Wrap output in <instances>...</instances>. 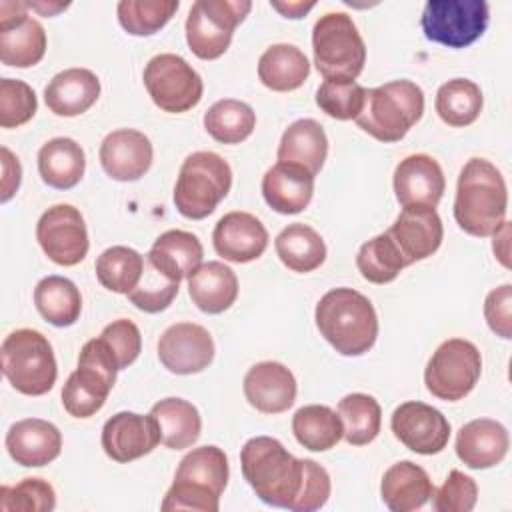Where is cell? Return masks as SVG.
Returning a JSON list of instances; mask_svg holds the SVG:
<instances>
[{
	"mask_svg": "<svg viewBox=\"0 0 512 512\" xmlns=\"http://www.w3.org/2000/svg\"><path fill=\"white\" fill-rule=\"evenodd\" d=\"M508 190L502 172L486 158H470L456 184L454 218L458 226L478 238L492 236L506 220Z\"/></svg>",
	"mask_w": 512,
	"mask_h": 512,
	"instance_id": "6da1fadb",
	"label": "cell"
},
{
	"mask_svg": "<svg viewBox=\"0 0 512 512\" xmlns=\"http://www.w3.org/2000/svg\"><path fill=\"white\" fill-rule=\"evenodd\" d=\"M240 466L264 504L290 510L302 488L304 458L292 456L276 438L254 436L240 450Z\"/></svg>",
	"mask_w": 512,
	"mask_h": 512,
	"instance_id": "7a4b0ae2",
	"label": "cell"
},
{
	"mask_svg": "<svg viewBox=\"0 0 512 512\" xmlns=\"http://www.w3.org/2000/svg\"><path fill=\"white\" fill-rule=\"evenodd\" d=\"M316 328L342 356L368 352L378 336V316L372 302L354 288L328 290L314 310Z\"/></svg>",
	"mask_w": 512,
	"mask_h": 512,
	"instance_id": "3957f363",
	"label": "cell"
},
{
	"mask_svg": "<svg viewBox=\"0 0 512 512\" xmlns=\"http://www.w3.org/2000/svg\"><path fill=\"white\" fill-rule=\"evenodd\" d=\"M228 458L214 444L190 450L178 464L174 482L168 488L162 510L218 512L220 496L228 484Z\"/></svg>",
	"mask_w": 512,
	"mask_h": 512,
	"instance_id": "277c9868",
	"label": "cell"
},
{
	"mask_svg": "<svg viewBox=\"0 0 512 512\" xmlns=\"http://www.w3.org/2000/svg\"><path fill=\"white\" fill-rule=\"evenodd\" d=\"M424 92L412 80H392L366 90L358 128L380 142H398L422 118Z\"/></svg>",
	"mask_w": 512,
	"mask_h": 512,
	"instance_id": "5b68a950",
	"label": "cell"
},
{
	"mask_svg": "<svg viewBox=\"0 0 512 512\" xmlns=\"http://www.w3.org/2000/svg\"><path fill=\"white\" fill-rule=\"evenodd\" d=\"M232 186L230 164L216 152H192L180 166L174 206L190 220L210 216Z\"/></svg>",
	"mask_w": 512,
	"mask_h": 512,
	"instance_id": "8992f818",
	"label": "cell"
},
{
	"mask_svg": "<svg viewBox=\"0 0 512 512\" xmlns=\"http://www.w3.org/2000/svg\"><path fill=\"white\" fill-rule=\"evenodd\" d=\"M2 372L14 390L26 396H42L52 390L58 366L48 338L32 328L10 332L0 350Z\"/></svg>",
	"mask_w": 512,
	"mask_h": 512,
	"instance_id": "52a82bcc",
	"label": "cell"
},
{
	"mask_svg": "<svg viewBox=\"0 0 512 512\" xmlns=\"http://www.w3.org/2000/svg\"><path fill=\"white\" fill-rule=\"evenodd\" d=\"M316 70L324 80H356L366 64V46L346 12H328L312 28Z\"/></svg>",
	"mask_w": 512,
	"mask_h": 512,
	"instance_id": "ba28073f",
	"label": "cell"
},
{
	"mask_svg": "<svg viewBox=\"0 0 512 512\" xmlns=\"http://www.w3.org/2000/svg\"><path fill=\"white\" fill-rule=\"evenodd\" d=\"M480 374V350L470 340L450 338L430 356L424 370V384L438 400L456 402L474 390Z\"/></svg>",
	"mask_w": 512,
	"mask_h": 512,
	"instance_id": "9c48e42d",
	"label": "cell"
},
{
	"mask_svg": "<svg viewBox=\"0 0 512 512\" xmlns=\"http://www.w3.org/2000/svg\"><path fill=\"white\" fill-rule=\"evenodd\" d=\"M252 2L248 0H198L186 18V42L200 60L220 58L230 42L236 26L248 16Z\"/></svg>",
	"mask_w": 512,
	"mask_h": 512,
	"instance_id": "30bf717a",
	"label": "cell"
},
{
	"mask_svg": "<svg viewBox=\"0 0 512 512\" xmlns=\"http://www.w3.org/2000/svg\"><path fill=\"white\" fill-rule=\"evenodd\" d=\"M488 20L484 0H428L420 24L428 40L458 50L474 44L486 32Z\"/></svg>",
	"mask_w": 512,
	"mask_h": 512,
	"instance_id": "8fae6325",
	"label": "cell"
},
{
	"mask_svg": "<svg viewBox=\"0 0 512 512\" xmlns=\"http://www.w3.org/2000/svg\"><path fill=\"white\" fill-rule=\"evenodd\" d=\"M142 80L152 102L164 112L182 114L202 100L200 74L178 54L164 52L150 58Z\"/></svg>",
	"mask_w": 512,
	"mask_h": 512,
	"instance_id": "7c38bea8",
	"label": "cell"
},
{
	"mask_svg": "<svg viewBox=\"0 0 512 512\" xmlns=\"http://www.w3.org/2000/svg\"><path fill=\"white\" fill-rule=\"evenodd\" d=\"M36 240L42 252L58 266H76L88 254V230L72 204L50 206L36 224Z\"/></svg>",
	"mask_w": 512,
	"mask_h": 512,
	"instance_id": "4fadbf2b",
	"label": "cell"
},
{
	"mask_svg": "<svg viewBox=\"0 0 512 512\" xmlns=\"http://www.w3.org/2000/svg\"><path fill=\"white\" fill-rule=\"evenodd\" d=\"M46 32L28 16L26 2H0V60L6 66L30 68L44 58Z\"/></svg>",
	"mask_w": 512,
	"mask_h": 512,
	"instance_id": "5bb4252c",
	"label": "cell"
},
{
	"mask_svg": "<svg viewBox=\"0 0 512 512\" xmlns=\"http://www.w3.org/2000/svg\"><path fill=\"white\" fill-rule=\"evenodd\" d=\"M390 428L408 450L424 456L442 452L450 440L448 418L434 406L418 400L400 404L392 412Z\"/></svg>",
	"mask_w": 512,
	"mask_h": 512,
	"instance_id": "9a60e30c",
	"label": "cell"
},
{
	"mask_svg": "<svg viewBox=\"0 0 512 512\" xmlns=\"http://www.w3.org/2000/svg\"><path fill=\"white\" fill-rule=\"evenodd\" d=\"M158 358L172 374H198L214 360V340L200 324L176 322L162 332Z\"/></svg>",
	"mask_w": 512,
	"mask_h": 512,
	"instance_id": "2e32d148",
	"label": "cell"
},
{
	"mask_svg": "<svg viewBox=\"0 0 512 512\" xmlns=\"http://www.w3.org/2000/svg\"><path fill=\"white\" fill-rule=\"evenodd\" d=\"M102 448L108 458L128 464L150 454L162 444L158 422L152 414L118 412L110 416L102 428Z\"/></svg>",
	"mask_w": 512,
	"mask_h": 512,
	"instance_id": "e0dca14e",
	"label": "cell"
},
{
	"mask_svg": "<svg viewBox=\"0 0 512 512\" xmlns=\"http://www.w3.org/2000/svg\"><path fill=\"white\" fill-rule=\"evenodd\" d=\"M386 232L398 246L406 266L432 256L444 238L442 220L436 208L430 206H404Z\"/></svg>",
	"mask_w": 512,
	"mask_h": 512,
	"instance_id": "ac0fdd59",
	"label": "cell"
},
{
	"mask_svg": "<svg viewBox=\"0 0 512 512\" xmlns=\"http://www.w3.org/2000/svg\"><path fill=\"white\" fill-rule=\"evenodd\" d=\"M98 156L104 172L112 180L134 182L150 170L154 150L144 132L120 128L104 136Z\"/></svg>",
	"mask_w": 512,
	"mask_h": 512,
	"instance_id": "d6986e66",
	"label": "cell"
},
{
	"mask_svg": "<svg viewBox=\"0 0 512 512\" xmlns=\"http://www.w3.org/2000/svg\"><path fill=\"white\" fill-rule=\"evenodd\" d=\"M212 244L218 256L234 264H246L260 258L268 246V230L250 212L224 214L212 232Z\"/></svg>",
	"mask_w": 512,
	"mask_h": 512,
	"instance_id": "ffe728a7",
	"label": "cell"
},
{
	"mask_svg": "<svg viewBox=\"0 0 512 512\" xmlns=\"http://www.w3.org/2000/svg\"><path fill=\"white\" fill-rule=\"evenodd\" d=\"M396 200L404 206L436 208L442 200L446 180L440 164L428 154H410L394 170Z\"/></svg>",
	"mask_w": 512,
	"mask_h": 512,
	"instance_id": "44dd1931",
	"label": "cell"
},
{
	"mask_svg": "<svg viewBox=\"0 0 512 512\" xmlns=\"http://www.w3.org/2000/svg\"><path fill=\"white\" fill-rule=\"evenodd\" d=\"M244 396L262 414L286 412L296 400V378L280 362L266 360L254 364L242 382Z\"/></svg>",
	"mask_w": 512,
	"mask_h": 512,
	"instance_id": "7402d4cb",
	"label": "cell"
},
{
	"mask_svg": "<svg viewBox=\"0 0 512 512\" xmlns=\"http://www.w3.org/2000/svg\"><path fill=\"white\" fill-rule=\"evenodd\" d=\"M6 450L16 464L40 468L60 456L62 434L58 426L48 420L24 418L8 428Z\"/></svg>",
	"mask_w": 512,
	"mask_h": 512,
	"instance_id": "603a6c76",
	"label": "cell"
},
{
	"mask_svg": "<svg viewBox=\"0 0 512 512\" xmlns=\"http://www.w3.org/2000/svg\"><path fill=\"white\" fill-rule=\"evenodd\" d=\"M508 446V430L492 418L470 420L456 434V456L472 470L500 464L508 454Z\"/></svg>",
	"mask_w": 512,
	"mask_h": 512,
	"instance_id": "cb8c5ba5",
	"label": "cell"
},
{
	"mask_svg": "<svg viewBox=\"0 0 512 512\" xmlns=\"http://www.w3.org/2000/svg\"><path fill=\"white\" fill-rule=\"evenodd\" d=\"M314 194V176L302 166L276 162L262 178V196L278 214L302 212Z\"/></svg>",
	"mask_w": 512,
	"mask_h": 512,
	"instance_id": "d4e9b609",
	"label": "cell"
},
{
	"mask_svg": "<svg viewBox=\"0 0 512 512\" xmlns=\"http://www.w3.org/2000/svg\"><path fill=\"white\" fill-rule=\"evenodd\" d=\"M100 80L88 68H66L44 88V102L56 116H78L96 104Z\"/></svg>",
	"mask_w": 512,
	"mask_h": 512,
	"instance_id": "484cf974",
	"label": "cell"
},
{
	"mask_svg": "<svg viewBox=\"0 0 512 512\" xmlns=\"http://www.w3.org/2000/svg\"><path fill=\"white\" fill-rule=\"evenodd\" d=\"M202 256L204 248L196 234L186 230H166L154 240L146 254V262L166 278L180 282L202 264Z\"/></svg>",
	"mask_w": 512,
	"mask_h": 512,
	"instance_id": "4316f807",
	"label": "cell"
},
{
	"mask_svg": "<svg viewBox=\"0 0 512 512\" xmlns=\"http://www.w3.org/2000/svg\"><path fill=\"white\" fill-rule=\"evenodd\" d=\"M432 494L434 486L428 472L410 460L392 464L380 482L382 502L392 512L418 510L432 498Z\"/></svg>",
	"mask_w": 512,
	"mask_h": 512,
	"instance_id": "83f0119b",
	"label": "cell"
},
{
	"mask_svg": "<svg viewBox=\"0 0 512 512\" xmlns=\"http://www.w3.org/2000/svg\"><path fill=\"white\" fill-rule=\"evenodd\" d=\"M188 294L198 310L222 314L238 298V278L224 262H204L188 276Z\"/></svg>",
	"mask_w": 512,
	"mask_h": 512,
	"instance_id": "f1b7e54d",
	"label": "cell"
},
{
	"mask_svg": "<svg viewBox=\"0 0 512 512\" xmlns=\"http://www.w3.org/2000/svg\"><path fill=\"white\" fill-rule=\"evenodd\" d=\"M278 162H290L302 166L316 176L328 156V138L320 122L312 118H300L292 122L278 144Z\"/></svg>",
	"mask_w": 512,
	"mask_h": 512,
	"instance_id": "f546056e",
	"label": "cell"
},
{
	"mask_svg": "<svg viewBox=\"0 0 512 512\" xmlns=\"http://www.w3.org/2000/svg\"><path fill=\"white\" fill-rule=\"evenodd\" d=\"M86 170V156L82 146L66 136H58L42 144L38 150V172L50 188H74Z\"/></svg>",
	"mask_w": 512,
	"mask_h": 512,
	"instance_id": "4dcf8cb0",
	"label": "cell"
},
{
	"mask_svg": "<svg viewBox=\"0 0 512 512\" xmlns=\"http://www.w3.org/2000/svg\"><path fill=\"white\" fill-rule=\"evenodd\" d=\"M308 74L310 62L294 44H272L258 60V78L274 92H290L300 88Z\"/></svg>",
	"mask_w": 512,
	"mask_h": 512,
	"instance_id": "1f68e13d",
	"label": "cell"
},
{
	"mask_svg": "<svg viewBox=\"0 0 512 512\" xmlns=\"http://www.w3.org/2000/svg\"><path fill=\"white\" fill-rule=\"evenodd\" d=\"M150 414L156 418L162 444L170 450H184L200 438L202 418L198 408L184 398L158 400Z\"/></svg>",
	"mask_w": 512,
	"mask_h": 512,
	"instance_id": "d6a6232c",
	"label": "cell"
},
{
	"mask_svg": "<svg viewBox=\"0 0 512 512\" xmlns=\"http://www.w3.org/2000/svg\"><path fill=\"white\" fill-rule=\"evenodd\" d=\"M280 262L298 274L312 272L326 260V244L322 236L308 224H288L274 240Z\"/></svg>",
	"mask_w": 512,
	"mask_h": 512,
	"instance_id": "836d02e7",
	"label": "cell"
},
{
	"mask_svg": "<svg viewBox=\"0 0 512 512\" xmlns=\"http://www.w3.org/2000/svg\"><path fill=\"white\" fill-rule=\"evenodd\" d=\"M34 304L40 316L58 328L72 326L82 312V296L76 284L64 276H46L34 288Z\"/></svg>",
	"mask_w": 512,
	"mask_h": 512,
	"instance_id": "e575fe53",
	"label": "cell"
},
{
	"mask_svg": "<svg viewBox=\"0 0 512 512\" xmlns=\"http://www.w3.org/2000/svg\"><path fill=\"white\" fill-rule=\"evenodd\" d=\"M292 432L306 450L326 452L342 440L344 426L340 414L330 406L308 404L298 408L292 416Z\"/></svg>",
	"mask_w": 512,
	"mask_h": 512,
	"instance_id": "d590c367",
	"label": "cell"
},
{
	"mask_svg": "<svg viewBox=\"0 0 512 512\" xmlns=\"http://www.w3.org/2000/svg\"><path fill=\"white\" fill-rule=\"evenodd\" d=\"M482 104V90L474 80L452 78L438 88L434 108L444 124L464 128L480 116Z\"/></svg>",
	"mask_w": 512,
	"mask_h": 512,
	"instance_id": "8d00e7d4",
	"label": "cell"
},
{
	"mask_svg": "<svg viewBox=\"0 0 512 512\" xmlns=\"http://www.w3.org/2000/svg\"><path fill=\"white\" fill-rule=\"evenodd\" d=\"M146 258L128 246L106 248L94 264L98 282L116 294H128L142 278Z\"/></svg>",
	"mask_w": 512,
	"mask_h": 512,
	"instance_id": "74e56055",
	"label": "cell"
},
{
	"mask_svg": "<svg viewBox=\"0 0 512 512\" xmlns=\"http://www.w3.org/2000/svg\"><path fill=\"white\" fill-rule=\"evenodd\" d=\"M256 126V114L250 104L234 98L214 102L204 114L206 132L220 144H240Z\"/></svg>",
	"mask_w": 512,
	"mask_h": 512,
	"instance_id": "f35d334b",
	"label": "cell"
},
{
	"mask_svg": "<svg viewBox=\"0 0 512 512\" xmlns=\"http://www.w3.org/2000/svg\"><path fill=\"white\" fill-rule=\"evenodd\" d=\"M338 414L344 426V440L352 446L370 444L382 424V410L374 396L354 392L338 402Z\"/></svg>",
	"mask_w": 512,
	"mask_h": 512,
	"instance_id": "ab89813d",
	"label": "cell"
},
{
	"mask_svg": "<svg viewBox=\"0 0 512 512\" xmlns=\"http://www.w3.org/2000/svg\"><path fill=\"white\" fill-rule=\"evenodd\" d=\"M356 266L362 278L372 284H388L396 280L402 268H406L404 258L388 232H382L360 246Z\"/></svg>",
	"mask_w": 512,
	"mask_h": 512,
	"instance_id": "60d3db41",
	"label": "cell"
},
{
	"mask_svg": "<svg viewBox=\"0 0 512 512\" xmlns=\"http://www.w3.org/2000/svg\"><path fill=\"white\" fill-rule=\"evenodd\" d=\"M178 6V0H120L116 14L128 34L150 36L170 22Z\"/></svg>",
	"mask_w": 512,
	"mask_h": 512,
	"instance_id": "b9f144b4",
	"label": "cell"
},
{
	"mask_svg": "<svg viewBox=\"0 0 512 512\" xmlns=\"http://www.w3.org/2000/svg\"><path fill=\"white\" fill-rule=\"evenodd\" d=\"M366 88L354 80H324L316 90L318 108L336 120H356L364 106Z\"/></svg>",
	"mask_w": 512,
	"mask_h": 512,
	"instance_id": "7bdbcfd3",
	"label": "cell"
},
{
	"mask_svg": "<svg viewBox=\"0 0 512 512\" xmlns=\"http://www.w3.org/2000/svg\"><path fill=\"white\" fill-rule=\"evenodd\" d=\"M54 506L56 492L42 478H24L14 486L0 488L2 512H50Z\"/></svg>",
	"mask_w": 512,
	"mask_h": 512,
	"instance_id": "ee69618b",
	"label": "cell"
},
{
	"mask_svg": "<svg viewBox=\"0 0 512 512\" xmlns=\"http://www.w3.org/2000/svg\"><path fill=\"white\" fill-rule=\"evenodd\" d=\"M178 284L180 282L166 278L162 272H158L154 266H150L146 262L140 282L126 296L138 310L156 314V312L166 310L172 304V300L178 294Z\"/></svg>",
	"mask_w": 512,
	"mask_h": 512,
	"instance_id": "f6af8a7d",
	"label": "cell"
},
{
	"mask_svg": "<svg viewBox=\"0 0 512 512\" xmlns=\"http://www.w3.org/2000/svg\"><path fill=\"white\" fill-rule=\"evenodd\" d=\"M38 110L34 90L18 78L0 80V126L18 128L32 120Z\"/></svg>",
	"mask_w": 512,
	"mask_h": 512,
	"instance_id": "bcb514c9",
	"label": "cell"
},
{
	"mask_svg": "<svg viewBox=\"0 0 512 512\" xmlns=\"http://www.w3.org/2000/svg\"><path fill=\"white\" fill-rule=\"evenodd\" d=\"M478 500V486L474 478L460 470H452L444 484L434 490L432 506L436 512H470Z\"/></svg>",
	"mask_w": 512,
	"mask_h": 512,
	"instance_id": "7dc6e473",
	"label": "cell"
},
{
	"mask_svg": "<svg viewBox=\"0 0 512 512\" xmlns=\"http://www.w3.org/2000/svg\"><path fill=\"white\" fill-rule=\"evenodd\" d=\"M330 474L318 462L304 458V480L298 498L290 506L292 512H314L322 508L330 498Z\"/></svg>",
	"mask_w": 512,
	"mask_h": 512,
	"instance_id": "c3c4849f",
	"label": "cell"
},
{
	"mask_svg": "<svg viewBox=\"0 0 512 512\" xmlns=\"http://www.w3.org/2000/svg\"><path fill=\"white\" fill-rule=\"evenodd\" d=\"M108 394L100 392L96 386L82 380L76 372H72L62 388V404L66 412L74 418H90L94 416L106 402Z\"/></svg>",
	"mask_w": 512,
	"mask_h": 512,
	"instance_id": "681fc988",
	"label": "cell"
},
{
	"mask_svg": "<svg viewBox=\"0 0 512 512\" xmlns=\"http://www.w3.org/2000/svg\"><path fill=\"white\" fill-rule=\"evenodd\" d=\"M100 336H102V338L108 342V346L112 348L120 370L128 368V366L140 356V350H142V336H140L138 326H136L132 320H126V318L114 320V322H110L108 326H104V330L100 332Z\"/></svg>",
	"mask_w": 512,
	"mask_h": 512,
	"instance_id": "f907efd6",
	"label": "cell"
},
{
	"mask_svg": "<svg viewBox=\"0 0 512 512\" xmlns=\"http://www.w3.org/2000/svg\"><path fill=\"white\" fill-rule=\"evenodd\" d=\"M484 318L490 326V330L504 338H512V286L502 284L488 292L484 300Z\"/></svg>",
	"mask_w": 512,
	"mask_h": 512,
	"instance_id": "816d5d0a",
	"label": "cell"
},
{
	"mask_svg": "<svg viewBox=\"0 0 512 512\" xmlns=\"http://www.w3.org/2000/svg\"><path fill=\"white\" fill-rule=\"evenodd\" d=\"M0 154H2V196H0V200L8 202L20 188L22 166H20V160L6 146L0 148Z\"/></svg>",
	"mask_w": 512,
	"mask_h": 512,
	"instance_id": "f5cc1de1",
	"label": "cell"
},
{
	"mask_svg": "<svg viewBox=\"0 0 512 512\" xmlns=\"http://www.w3.org/2000/svg\"><path fill=\"white\" fill-rule=\"evenodd\" d=\"M494 236V242H492V248H494V254L498 256V260L508 268L510 266V260H508V238H510V222L504 220L502 226L492 234Z\"/></svg>",
	"mask_w": 512,
	"mask_h": 512,
	"instance_id": "db71d44e",
	"label": "cell"
},
{
	"mask_svg": "<svg viewBox=\"0 0 512 512\" xmlns=\"http://www.w3.org/2000/svg\"><path fill=\"white\" fill-rule=\"evenodd\" d=\"M270 6L276 8L282 16L292 18V20H298V18H302L306 12H310L316 4H314V2H278V0H272Z\"/></svg>",
	"mask_w": 512,
	"mask_h": 512,
	"instance_id": "11a10c76",
	"label": "cell"
},
{
	"mask_svg": "<svg viewBox=\"0 0 512 512\" xmlns=\"http://www.w3.org/2000/svg\"><path fill=\"white\" fill-rule=\"evenodd\" d=\"M26 6H28V10L32 8V10H36L40 16H56L58 12H62V10H66L70 4L68 2H46V0H42V2H26Z\"/></svg>",
	"mask_w": 512,
	"mask_h": 512,
	"instance_id": "9f6ffc18",
	"label": "cell"
}]
</instances>
